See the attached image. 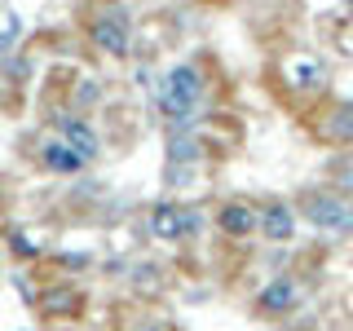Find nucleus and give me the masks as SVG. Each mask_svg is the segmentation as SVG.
<instances>
[{
  "instance_id": "obj_1",
  "label": "nucleus",
  "mask_w": 353,
  "mask_h": 331,
  "mask_svg": "<svg viewBox=\"0 0 353 331\" xmlns=\"http://www.w3.org/2000/svg\"><path fill=\"white\" fill-rule=\"evenodd\" d=\"M199 106H203V75H199V66L168 71L163 93H159V115L172 119V124H185V119L199 115Z\"/></svg>"
},
{
  "instance_id": "obj_2",
  "label": "nucleus",
  "mask_w": 353,
  "mask_h": 331,
  "mask_svg": "<svg viewBox=\"0 0 353 331\" xmlns=\"http://www.w3.org/2000/svg\"><path fill=\"white\" fill-rule=\"evenodd\" d=\"M305 217L318 230L331 234H353V203H345L340 194H305Z\"/></svg>"
},
{
  "instance_id": "obj_3",
  "label": "nucleus",
  "mask_w": 353,
  "mask_h": 331,
  "mask_svg": "<svg viewBox=\"0 0 353 331\" xmlns=\"http://www.w3.org/2000/svg\"><path fill=\"white\" fill-rule=\"evenodd\" d=\"M93 40H97L102 53H110V58H124L128 44H132V27H128L124 9H106V14H97L93 18Z\"/></svg>"
},
{
  "instance_id": "obj_4",
  "label": "nucleus",
  "mask_w": 353,
  "mask_h": 331,
  "mask_svg": "<svg viewBox=\"0 0 353 331\" xmlns=\"http://www.w3.org/2000/svg\"><path fill=\"white\" fill-rule=\"evenodd\" d=\"M194 230V212H185L181 203H159L150 212V234L154 239H185Z\"/></svg>"
},
{
  "instance_id": "obj_5",
  "label": "nucleus",
  "mask_w": 353,
  "mask_h": 331,
  "mask_svg": "<svg viewBox=\"0 0 353 331\" xmlns=\"http://www.w3.org/2000/svg\"><path fill=\"white\" fill-rule=\"evenodd\" d=\"M194 159H199L194 137H190V132H172V137H168V181L176 185L181 177H190Z\"/></svg>"
},
{
  "instance_id": "obj_6",
  "label": "nucleus",
  "mask_w": 353,
  "mask_h": 331,
  "mask_svg": "<svg viewBox=\"0 0 353 331\" xmlns=\"http://www.w3.org/2000/svg\"><path fill=\"white\" fill-rule=\"evenodd\" d=\"M261 234L270 239V243H287L296 234V217H292V208L287 203H265V212H261Z\"/></svg>"
},
{
  "instance_id": "obj_7",
  "label": "nucleus",
  "mask_w": 353,
  "mask_h": 331,
  "mask_svg": "<svg viewBox=\"0 0 353 331\" xmlns=\"http://www.w3.org/2000/svg\"><path fill=\"white\" fill-rule=\"evenodd\" d=\"M62 141H66L75 154H80L84 163L97 159V150H102V146H97V137H93V128H88L84 119H62Z\"/></svg>"
},
{
  "instance_id": "obj_8",
  "label": "nucleus",
  "mask_w": 353,
  "mask_h": 331,
  "mask_svg": "<svg viewBox=\"0 0 353 331\" xmlns=\"http://www.w3.org/2000/svg\"><path fill=\"white\" fill-rule=\"evenodd\" d=\"M40 163H44L49 172H80V168H84V159H80L71 146H66V141H44Z\"/></svg>"
},
{
  "instance_id": "obj_9",
  "label": "nucleus",
  "mask_w": 353,
  "mask_h": 331,
  "mask_svg": "<svg viewBox=\"0 0 353 331\" xmlns=\"http://www.w3.org/2000/svg\"><path fill=\"white\" fill-rule=\"evenodd\" d=\"M256 225H261V217L252 212L248 203H225V208H221V230H225V234L243 239V234H252Z\"/></svg>"
},
{
  "instance_id": "obj_10",
  "label": "nucleus",
  "mask_w": 353,
  "mask_h": 331,
  "mask_svg": "<svg viewBox=\"0 0 353 331\" xmlns=\"http://www.w3.org/2000/svg\"><path fill=\"white\" fill-rule=\"evenodd\" d=\"M296 296H301V292H296V283H292V279H279V283H270V287L261 292L256 305L265 309V314H287V309L296 305Z\"/></svg>"
},
{
  "instance_id": "obj_11",
  "label": "nucleus",
  "mask_w": 353,
  "mask_h": 331,
  "mask_svg": "<svg viewBox=\"0 0 353 331\" xmlns=\"http://www.w3.org/2000/svg\"><path fill=\"white\" fill-rule=\"evenodd\" d=\"M323 132H327V141H353V102H340L331 110Z\"/></svg>"
},
{
  "instance_id": "obj_12",
  "label": "nucleus",
  "mask_w": 353,
  "mask_h": 331,
  "mask_svg": "<svg viewBox=\"0 0 353 331\" xmlns=\"http://www.w3.org/2000/svg\"><path fill=\"white\" fill-rule=\"evenodd\" d=\"M287 80L292 84H318L323 80V66H318L314 58H296L292 66H287Z\"/></svg>"
},
{
  "instance_id": "obj_13",
  "label": "nucleus",
  "mask_w": 353,
  "mask_h": 331,
  "mask_svg": "<svg viewBox=\"0 0 353 331\" xmlns=\"http://www.w3.org/2000/svg\"><path fill=\"white\" fill-rule=\"evenodd\" d=\"M18 31H22L18 14H5V22H0V53H9L18 44Z\"/></svg>"
},
{
  "instance_id": "obj_14",
  "label": "nucleus",
  "mask_w": 353,
  "mask_h": 331,
  "mask_svg": "<svg viewBox=\"0 0 353 331\" xmlns=\"http://www.w3.org/2000/svg\"><path fill=\"white\" fill-rule=\"evenodd\" d=\"M66 305H75V292H44V309L66 314Z\"/></svg>"
},
{
  "instance_id": "obj_15",
  "label": "nucleus",
  "mask_w": 353,
  "mask_h": 331,
  "mask_svg": "<svg viewBox=\"0 0 353 331\" xmlns=\"http://www.w3.org/2000/svg\"><path fill=\"white\" fill-rule=\"evenodd\" d=\"M340 190L353 194V159H349V163H340Z\"/></svg>"
},
{
  "instance_id": "obj_16",
  "label": "nucleus",
  "mask_w": 353,
  "mask_h": 331,
  "mask_svg": "<svg viewBox=\"0 0 353 331\" xmlns=\"http://www.w3.org/2000/svg\"><path fill=\"white\" fill-rule=\"evenodd\" d=\"M75 102H84V106H88V102H97V84H84L80 93H75Z\"/></svg>"
},
{
  "instance_id": "obj_17",
  "label": "nucleus",
  "mask_w": 353,
  "mask_h": 331,
  "mask_svg": "<svg viewBox=\"0 0 353 331\" xmlns=\"http://www.w3.org/2000/svg\"><path fill=\"white\" fill-rule=\"evenodd\" d=\"M141 331H146V327H141Z\"/></svg>"
}]
</instances>
